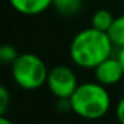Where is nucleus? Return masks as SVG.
I'll use <instances>...</instances> for the list:
<instances>
[{
    "label": "nucleus",
    "instance_id": "10",
    "mask_svg": "<svg viewBox=\"0 0 124 124\" xmlns=\"http://www.w3.org/2000/svg\"><path fill=\"white\" fill-rule=\"evenodd\" d=\"M18 57H19V53L13 45H10V44H3L2 45V48H0V61H2L3 64L12 66Z\"/></svg>",
    "mask_w": 124,
    "mask_h": 124
},
{
    "label": "nucleus",
    "instance_id": "13",
    "mask_svg": "<svg viewBox=\"0 0 124 124\" xmlns=\"http://www.w3.org/2000/svg\"><path fill=\"white\" fill-rule=\"evenodd\" d=\"M117 57H118L120 63H121V66H123V69H124V47L118 50V54H117Z\"/></svg>",
    "mask_w": 124,
    "mask_h": 124
},
{
    "label": "nucleus",
    "instance_id": "6",
    "mask_svg": "<svg viewBox=\"0 0 124 124\" xmlns=\"http://www.w3.org/2000/svg\"><path fill=\"white\" fill-rule=\"evenodd\" d=\"M10 6L21 15L34 16L53 8V0H9Z\"/></svg>",
    "mask_w": 124,
    "mask_h": 124
},
{
    "label": "nucleus",
    "instance_id": "7",
    "mask_svg": "<svg viewBox=\"0 0 124 124\" xmlns=\"http://www.w3.org/2000/svg\"><path fill=\"white\" fill-rule=\"evenodd\" d=\"M83 0H53V8L61 16H76L82 10Z\"/></svg>",
    "mask_w": 124,
    "mask_h": 124
},
{
    "label": "nucleus",
    "instance_id": "8",
    "mask_svg": "<svg viewBox=\"0 0 124 124\" xmlns=\"http://www.w3.org/2000/svg\"><path fill=\"white\" fill-rule=\"evenodd\" d=\"M114 16L109 10L107 9H99L96 10L93 15H92V19H91V23L95 29H99V31H104V32H108V29L111 28L112 22H114Z\"/></svg>",
    "mask_w": 124,
    "mask_h": 124
},
{
    "label": "nucleus",
    "instance_id": "9",
    "mask_svg": "<svg viewBox=\"0 0 124 124\" xmlns=\"http://www.w3.org/2000/svg\"><path fill=\"white\" fill-rule=\"evenodd\" d=\"M108 35L114 47H118V48L124 47V15H120L114 19L111 28L108 29Z\"/></svg>",
    "mask_w": 124,
    "mask_h": 124
},
{
    "label": "nucleus",
    "instance_id": "11",
    "mask_svg": "<svg viewBox=\"0 0 124 124\" xmlns=\"http://www.w3.org/2000/svg\"><path fill=\"white\" fill-rule=\"evenodd\" d=\"M10 102V95L6 86H0V114L5 115Z\"/></svg>",
    "mask_w": 124,
    "mask_h": 124
},
{
    "label": "nucleus",
    "instance_id": "1",
    "mask_svg": "<svg viewBox=\"0 0 124 124\" xmlns=\"http://www.w3.org/2000/svg\"><path fill=\"white\" fill-rule=\"evenodd\" d=\"M114 44L108 32L93 26L82 29L70 41L69 55L72 61L82 69H95L101 61L112 55Z\"/></svg>",
    "mask_w": 124,
    "mask_h": 124
},
{
    "label": "nucleus",
    "instance_id": "5",
    "mask_svg": "<svg viewBox=\"0 0 124 124\" xmlns=\"http://www.w3.org/2000/svg\"><path fill=\"white\" fill-rule=\"evenodd\" d=\"M95 80L104 86H112L124 78V69L118 57H108L93 69Z\"/></svg>",
    "mask_w": 124,
    "mask_h": 124
},
{
    "label": "nucleus",
    "instance_id": "12",
    "mask_svg": "<svg viewBox=\"0 0 124 124\" xmlns=\"http://www.w3.org/2000/svg\"><path fill=\"white\" fill-rule=\"evenodd\" d=\"M115 117L120 124H124V96L118 101L117 108H115Z\"/></svg>",
    "mask_w": 124,
    "mask_h": 124
},
{
    "label": "nucleus",
    "instance_id": "14",
    "mask_svg": "<svg viewBox=\"0 0 124 124\" xmlns=\"http://www.w3.org/2000/svg\"><path fill=\"white\" fill-rule=\"evenodd\" d=\"M0 124H13V121L9 120V118L5 117V115H2V117H0Z\"/></svg>",
    "mask_w": 124,
    "mask_h": 124
},
{
    "label": "nucleus",
    "instance_id": "4",
    "mask_svg": "<svg viewBox=\"0 0 124 124\" xmlns=\"http://www.w3.org/2000/svg\"><path fill=\"white\" fill-rule=\"evenodd\" d=\"M47 86L50 92L57 99H70V96L78 89V78L76 73L64 64H58L48 72Z\"/></svg>",
    "mask_w": 124,
    "mask_h": 124
},
{
    "label": "nucleus",
    "instance_id": "2",
    "mask_svg": "<svg viewBox=\"0 0 124 124\" xmlns=\"http://www.w3.org/2000/svg\"><path fill=\"white\" fill-rule=\"evenodd\" d=\"M70 105L76 115L85 120H99L109 111L111 98L107 86L98 82H85L70 96Z\"/></svg>",
    "mask_w": 124,
    "mask_h": 124
},
{
    "label": "nucleus",
    "instance_id": "3",
    "mask_svg": "<svg viewBox=\"0 0 124 124\" xmlns=\"http://www.w3.org/2000/svg\"><path fill=\"white\" fill-rule=\"evenodd\" d=\"M15 83L26 91L39 89L47 83L48 69L44 60L34 53H22L10 66Z\"/></svg>",
    "mask_w": 124,
    "mask_h": 124
}]
</instances>
